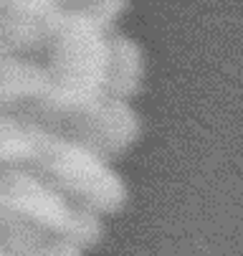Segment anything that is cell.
Wrapping results in <instances>:
<instances>
[{"instance_id":"3","label":"cell","mask_w":243,"mask_h":256,"mask_svg":"<svg viewBox=\"0 0 243 256\" xmlns=\"http://www.w3.org/2000/svg\"><path fill=\"white\" fill-rule=\"evenodd\" d=\"M13 112L38 124L41 130H48L68 142L81 144L84 150L107 162L122 155L140 134V120L132 112V106L109 96H104L91 106L74 109V112L48 109L38 99L13 109Z\"/></svg>"},{"instance_id":"4","label":"cell","mask_w":243,"mask_h":256,"mask_svg":"<svg viewBox=\"0 0 243 256\" xmlns=\"http://www.w3.org/2000/svg\"><path fill=\"white\" fill-rule=\"evenodd\" d=\"M142 54L124 36H109V68H107V96L127 102L140 92Z\"/></svg>"},{"instance_id":"1","label":"cell","mask_w":243,"mask_h":256,"mask_svg":"<svg viewBox=\"0 0 243 256\" xmlns=\"http://www.w3.org/2000/svg\"><path fill=\"white\" fill-rule=\"evenodd\" d=\"M46 54V94L38 99L43 106L74 112L107 96L109 36L71 6H63V26Z\"/></svg>"},{"instance_id":"5","label":"cell","mask_w":243,"mask_h":256,"mask_svg":"<svg viewBox=\"0 0 243 256\" xmlns=\"http://www.w3.org/2000/svg\"><path fill=\"white\" fill-rule=\"evenodd\" d=\"M0 256H8V254H5V251H3V248H0Z\"/></svg>"},{"instance_id":"2","label":"cell","mask_w":243,"mask_h":256,"mask_svg":"<svg viewBox=\"0 0 243 256\" xmlns=\"http://www.w3.org/2000/svg\"><path fill=\"white\" fill-rule=\"evenodd\" d=\"M0 203L46 236L68 241L81 251L96 246L104 236L101 216L25 168H0Z\"/></svg>"}]
</instances>
